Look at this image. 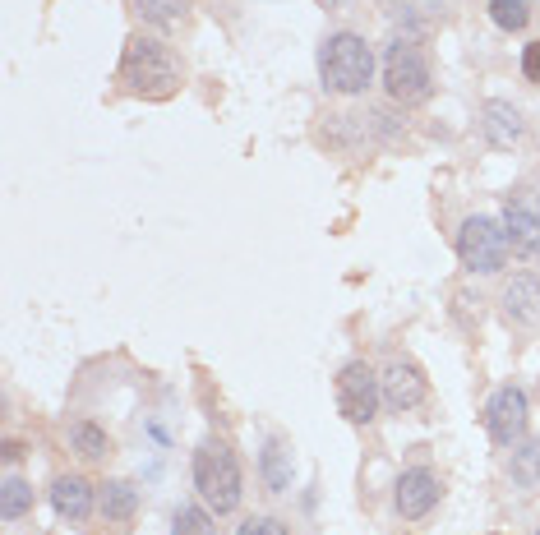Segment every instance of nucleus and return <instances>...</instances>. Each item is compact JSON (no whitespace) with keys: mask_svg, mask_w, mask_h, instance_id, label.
I'll return each instance as SVG.
<instances>
[{"mask_svg":"<svg viewBox=\"0 0 540 535\" xmlns=\"http://www.w3.org/2000/svg\"><path fill=\"white\" fill-rule=\"evenodd\" d=\"M180 70L176 51L167 42H157L148 33H134L125 42V56H120V84L130 88L134 97H148V102H167V97L180 93Z\"/></svg>","mask_w":540,"mask_h":535,"instance_id":"f257e3e1","label":"nucleus"},{"mask_svg":"<svg viewBox=\"0 0 540 535\" xmlns=\"http://www.w3.org/2000/svg\"><path fill=\"white\" fill-rule=\"evenodd\" d=\"M194 489L204 499L208 512L227 517V512L240 508V494H245V476H240V462L231 443L222 439H204L199 452H194Z\"/></svg>","mask_w":540,"mask_h":535,"instance_id":"f03ea898","label":"nucleus"},{"mask_svg":"<svg viewBox=\"0 0 540 535\" xmlns=\"http://www.w3.org/2000/svg\"><path fill=\"white\" fill-rule=\"evenodd\" d=\"M319 79H324V88L337 97L365 93L374 79V47L356 33L324 37V47H319Z\"/></svg>","mask_w":540,"mask_h":535,"instance_id":"7ed1b4c3","label":"nucleus"},{"mask_svg":"<svg viewBox=\"0 0 540 535\" xmlns=\"http://www.w3.org/2000/svg\"><path fill=\"white\" fill-rule=\"evenodd\" d=\"M384 88H388L393 102H402V107L430 102V93H434L430 56H425L416 42H393L388 56H384Z\"/></svg>","mask_w":540,"mask_h":535,"instance_id":"20e7f679","label":"nucleus"},{"mask_svg":"<svg viewBox=\"0 0 540 535\" xmlns=\"http://www.w3.org/2000/svg\"><path fill=\"white\" fill-rule=\"evenodd\" d=\"M457 254L471 273H499L508 263V231L494 217H467L457 231Z\"/></svg>","mask_w":540,"mask_h":535,"instance_id":"39448f33","label":"nucleus"},{"mask_svg":"<svg viewBox=\"0 0 540 535\" xmlns=\"http://www.w3.org/2000/svg\"><path fill=\"white\" fill-rule=\"evenodd\" d=\"M333 393H337V411H342V420H351V425H370L374 411H379V402H384V393H379V374H374L365 360L342 365Z\"/></svg>","mask_w":540,"mask_h":535,"instance_id":"423d86ee","label":"nucleus"},{"mask_svg":"<svg viewBox=\"0 0 540 535\" xmlns=\"http://www.w3.org/2000/svg\"><path fill=\"white\" fill-rule=\"evenodd\" d=\"M379 393H384V406L388 411H416L425 397H430V379H425V369L407 356H393L379 374Z\"/></svg>","mask_w":540,"mask_h":535,"instance_id":"0eeeda50","label":"nucleus"},{"mask_svg":"<svg viewBox=\"0 0 540 535\" xmlns=\"http://www.w3.org/2000/svg\"><path fill=\"white\" fill-rule=\"evenodd\" d=\"M485 425H490V439L499 443V448H513V443L527 434V393H522V388H499V393L490 397Z\"/></svg>","mask_w":540,"mask_h":535,"instance_id":"6e6552de","label":"nucleus"},{"mask_svg":"<svg viewBox=\"0 0 540 535\" xmlns=\"http://www.w3.org/2000/svg\"><path fill=\"white\" fill-rule=\"evenodd\" d=\"M439 480L430 476V471H402V480H397V489H393V508H397V517H407V522H420V517H430L434 512V503H439Z\"/></svg>","mask_w":540,"mask_h":535,"instance_id":"1a4fd4ad","label":"nucleus"},{"mask_svg":"<svg viewBox=\"0 0 540 535\" xmlns=\"http://www.w3.org/2000/svg\"><path fill=\"white\" fill-rule=\"evenodd\" d=\"M504 231H508V250L513 254H536L540 250V203L531 199V194L508 199Z\"/></svg>","mask_w":540,"mask_h":535,"instance_id":"9d476101","label":"nucleus"},{"mask_svg":"<svg viewBox=\"0 0 540 535\" xmlns=\"http://www.w3.org/2000/svg\"><path fill=\"white\" fill-rule=\"evenodd\" d=\"M499 305H504V319L517 323V328H536L540 323V282L536 277H513V282L504 286V296H499Z\"/></svg>","mask_w":540,"mask_h":535,"instance_id":"9b49d317","label":"nucleus"},{"mask_svg":"<svg viewBox=\"0 0 540 535\" xmlns=\"http://www.w3.org/2000/svg\"><path fill=\"white\" fill-rule=\"evenodd\" d=\"M51 503H56V512L65 522H88V512H93V485L84 476H56Z\"/></svg>","mask_w":540,"mask_h":535,"instance_id":"f8f14e48","label":"nucleus"},{"mask_svg":"<svg viewBox=\"0 0 540 535\" xmlns=\"http://www.w3.org/2000/svg\"><path fill=\"white\" fill-rule=\"evenodd\" d=\"M480 130H485V139H490L494 148H513V143L522 139V116H517V107H508V102H485Z\"/></svg>","mask_w":540,"mask_h":535,"instance_id":"ddd939ff","label":"nucleus"},{"mask_svg":"<svg viewBox=\"0 0 540 535\" xmlns=\"http://www.w3.org/2000/svg\"><path fill=\"white\" fill-rule=\"evenodd\" d=\"M130 10L144 19V24L153 28H180V19H185V10H190V0H130Z\"/></svg>","mask_w":540,"mask_h":535,"instance_id":"4468645a","label":"nucleus"},{"mask_svg":"<svg viewBox=\"0 0 540 535\" xmlns=\"http://www.w3.org/2000/svg\"><path fill=\"white\" fill-rule=\"evenodd\" d=\"M134 512H139V489L130 485V480H111L107 489H102V517L107 522H130Z\"/></svg>","mask_w":540,"mask_h":535,"instance_id":"2eb2a0df","label":"nucleus"},{"mask_svg":"<svg viewBox=\"0 0 540 535\" xmlns=\"http://www.w3.org/2000/svg\"><path fill=\"white\" fill-rule=\"evenodd\" d=\"M70 448L79 452L84 462H107L111 457V439L93 425V420H74L70 425Z\"/></svg>","mask_w":540,"mask_h":535,"instance_id":"dca6fc26","label":"nucleus"},{"mask_svg":"<svg viewBox=\"0 0 540 535\" xmlns=\"http://www.w3.org/2000/svg\"><path fill=\"white\" fill-rule=\"evenodd\" d=\"M508 471H513V485L527 489V494H536L540 489V439L522 443V448L513 452V462H508Z\"/></svg>","mask_w":540,"mask_h":535,"instance_id":"f3484780","label":"nucleus"},{"mask_svg":"<svg viewBox=\"0 0 540 535\" xmlns=\"http://www.w3.org/2000/svg\"><path fill=\"white\" fill-rule=\"evenodd\" d=\"M28 508H33V485L10 476L5 480V494H0V517H5V522H19Z\"/></svg>","mask_w":540,"mask_h":535,"instance_id":"a211bd4d","label":"nucleus"},{"mask_svg":"<svg viewBox=\"0 0 540 535\" xmlns=\"http://www.w3.org/2000/svg\"><path fill=\"white\" fill-rule=\"evenodd\" d=\"M287 457H291V452L282 448V439L268 443V452H264V480H268V489H273V494H282V489H287V480H291Z\"/></svg>","mask_w":540,"mask_h":535,"instance_id":"6ab92c4d","label":"nucleus"},{"mask_svg":"<svg viewBox=\"0 0 540 535\" xmlns=\"http://www.w3.org/2000/svg\"><path fill=\"white\" fill-rule=\"evenodd\" d=\"M171 535H217L213 512H208V508H194V503H185V508L176 512V522H171Z\"/></svg>","mask_w":540,"mask_h":535,"instance_id":"aec40b11","label":"nucleus"},{"mask_svg":"<svg viewBox=\"0 0 540 535\" xmlns=\"http://www.w3.org/2000/svg\"><path fill=\"white\" fill-rule=\"evenodd\" d=\"M490 14H494V24L508 28V33H522V28L531 24V5H527V0H490Z\"/></svg>","mask_w":540,"mask_h":535,"instance_id":"412c9836","label":"nucleus"},{"mask_svg":"<svg viewBox=\"0 0 540 535\" xmlns=\"http://www.w3.org/2000/svg\"><path fill=\"white\" fill-rule=\"evenodd\" d=\"M236 535H291L287 522H277V517H245Z\"/></svg>","mask_w":540,"mask_h":535,"instance_id":"4be33fe9","label":"nucleus"},{"mask_svg":"<svg viewBox=\"0 0 540 535\" xmlns=\"http://www.w3.org/2000/svg\"><path fill=\"white\" fill-rule=\"evenodd\" d=\"M522 74H527L531 84H540V42H531V47L522 51Z\"/></svg>","mask_w":540,"mask_h":535,"instance_id":"5701e85b","label":"nucleus"},{"mask_svg":"<svg viewBox=\"0 0 540 535\" xmlns=\"http://www.w3.org/2000/svg\"><path fill=\"white\" fill-rule=\"evenodd\" d=\"M314 5H324V10H333V5H337V0H314Z\"/></svg>","mask_w":540,"mask_h":535,"instance_id":"b1692460","label":"nucleus"}]
</instances>
